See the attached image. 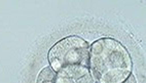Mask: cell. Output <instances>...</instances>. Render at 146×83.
<instances>
[{
    "instance_id": "1",
    "label": "cell",
    "mask_w": 146,
    "mask_h": 83,
    "mask_svg": "<svg viewBox=\"0 0 146 83\" xmlns=\"http://www.w3.org/2000/svg\"><path fill=\"white\" fill-rule=\"evenodd\" d=\"M89 69L97 83H123L132 75V59L117 40L101 38L90 47Z\"/></svg>"
},
{
    "instance_id": "2",
    "label": "cell",
    "mask_w": 146,
    "mask_h": 83,
    "mask_svg": "<svg viewBox=\"0 0 146 83\" xmlns=\"http://www.w3.org/2000/svg\"><path fill=\"white\" fill-rule=\"evenodd\" d=\"M47 57L57 73L89 68L90 45L80 37H66L50 48Z\"/></svg>"
},
{
    "instance_id": "3",
    "label": "cell",
    "mask_w": 146,
    "mask_h": 83,
    "mask_svg": "<svg viewBox=\"0 0 146 83\" xmlns=\"http://www.w3.org/2000/svg\"><path fill=\"white\" fill-rule=\"evenodd\" d=\"M57 72L52 67H46L38 74L36 83H57Z\"/></svg>"
},
{
    "instance_id": "4",
    "label": "cell",
    "mask_w": 146,
    "mask_h": 83,
    "mask_svg": "<svg viewBox=\"0 0 146 83\" xmlns=\"http://www.w3.org/2000/svg\"><path fill=\"white\" fill-rule=\"evenodd\" d=\"M123 83H137L136 82V79H135V77H134L133 75H131L130 77L127 79V80L125 81V82H123Z\"/></svg>"
}]
</instances>
